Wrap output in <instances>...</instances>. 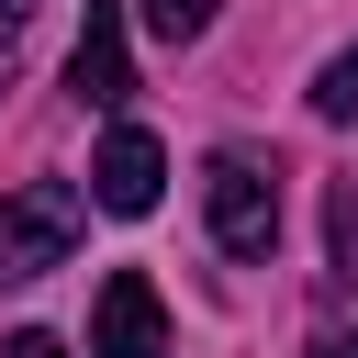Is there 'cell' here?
<instances>
[{"label":"cell","mask_w":358,"mask_h":358,"mask_svg":"<svg viewBox=\"0 0 358 358\" xmlns=\"http://www.w3.org/2000/svg\"><path fill=\"white\" fill-rule=\"evenodd\" d=\"M201 224H213L224 257H268V246H280V168L246 157V145H224V157L201 168Z\"/></svg>","instance_id":"6da1fadb"},{"label":"cell","mask_w":358,"mask_h":358,"mask_svg":"<svg viewBox=\"0 0 358 358\" xmlns=\"http://www.w3.org/2000/svg\"><path fill=\"white\" fill-rule=\"evenodd\" d=\"M78 224H90V190H67V179H22V190H0V280H45V268H67Z\"/></svg>","instance_id":"7a4b0ae2"},{"label":"cell","mask_w":358,"mask_h":358,"mask_svg":"<svg viewBox=\"0 0 358 358\" xmlns=\"http://www.w3.org/2000/svg\"><path fill=\"white\" fill-rule=\"evenodd\" d=\"M22 11H34V0H0V34H11V22H22Z\"/></svg>","instance_id":"8fae6325"},{"label":"cell","mask_w":358,"mask_h":358,"mask_svg":"<svg viewBox=\"0 0 358 358\" xmlns=\"http://www.w3.org/2000/svg\"><path fill=\"white\" fill-rule=\"evenodd\" d=\"M313 358H358V324H324V336H313Z\"/></svg>","instance_id":"30bf717a"},{"label":"cell","mask_w":358,"mask_h":358,"mask_svg":"<svg viewBox=\"0 0 358 358\" xmlns=\"http://www.w3.org/2000/svg\"><path fill=\"white\" fill-rule=\"evenodd\" d=\"M90 358H168V313H157V280L145 268H112L101 302H90Z\"/></svg>","instance_id":"3957f363"},{"label":"cell","mask_w":358,"mask_h":358,"mask_svg":"<svg viewBox=\"0 0 358 358\" xmlns=\"http://www.w3.org/2000/svg\"><path fill=\"white\" fill-rule=\"evenodd\" d=\"M67 90L90 112H123L134 101V56H123V0H90L78 11V56H67Z\"/></svg>","instance_id":"5b68a950"},{"label":"cell","mask_w":358,"mask_h":358,"mask_svg":"<svg viewBox=\"0 0 358 358\" xmlns=\"http://www.w3.org/2000/svg\"><path fill=\"white\" fill-rule=\"evenodd\" d=\"M324 280H336V291H358V179H336V190H324Z\"/></svg>","instance_id":"8992f818"},{"label":"cell","mask_w":358,"mask_h":358,"mask_svg":"<svg viewBox=\"0 0 358 358\" xmlns=\"http://www.w3.org/2000/svg\"><path fill=\"white\" fill-rule=\"evenodd\" d=\"M0 358H67V336H45V324H22V336H11Z\"/></svg>","instance_id":"9c48e42d"},{"label":"cell","mask_w":358,"mask_h":358,"mask_svg":"<svg viewBox=\"0 0 358 358\" xmlns=\"http://www.w3.org/2000/svg\"><path fill=\"white\" fill-rule=\"evenodd\" d=\"M157 190H168L157 134H145V123H112L101 157H90V201H101V213H157Z\"/></svg>","instance_id":"277c9868"},{"label":"cell","mask_w":358,"mask_h":358,"mask_svg":"<svg viewBox=\"0 0 358 358\" xmlns=\"http://www.w3.org/2000/svg\"><path fill=\"white\" fill-rule=\"evenodd\" d=\"M145 34L157 45H201L213 34V0H145Z\"/></svg>","instance_id":"52a82bcc"},{"label":"cell","mask_w":358,"mask_h":358,"mask_svg":"<svg viewBox=\"0 0 358 358\" xmlns=\"http://www.w3.org/2000/svg\"><path fill=\"white\" fill-rule=\"evenodd\" d=\"M313 112H324V123H358V45H347V56H324V78H313Z\"/></svg>","instance_id":"ba28073f"}]
</instances>
